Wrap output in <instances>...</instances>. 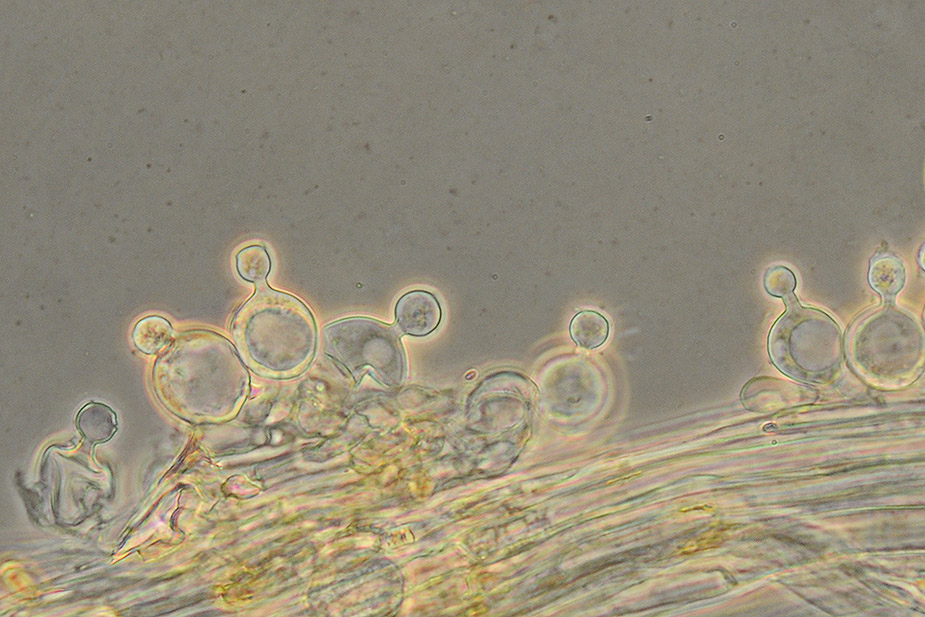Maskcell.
I'll use <instances>...</instances> for the list:
<instances>
[{
    "label": "cell",
    "mask_w": 925,
    "mask_h": 617,
    "mask_svg": "<svg viewBox=\"0 0 925 617\" xmlns=\"http://www.w3.org/2000/svg\"><path fill=\"white\" fill-rule=\"evenodd\" d=\"M270 266L268 252L261 245L245 247L236 255V267L239 275L244 280L257 285L265 282Z\"/></svg>",
    "instance_id": "cell-9"
},
{
    "label": "cell",
    "mask_w": 925,
    "mask_h": 617,
    "mask_svg": "<svg viewBox=\"0 0 925 617\" xmlns=\"http://www.w3.org/2000/svg\"><path fill=\"white\" fill-rule=\"evenodd\" d=\"M870 285L884 298H893L905 282L902 262L890 254L874 257L869 270Z\"/></svg>",
    "instance_id": "cell-6"
},
{
    "label": "cell",
    "mask_w": 925,
    "mask_h": 617,
    "mask_svg": "<svg viewBox=\"0 0 925 617\" xmlns=\"http://www.w3.org/2000/svg\"><path fill=\"white\" fill-rule=\"evenodd\" d=\"M232 334L252 369L271 376L300 373L316 350V326L309 309L297 298L266 286L237 312Z\"/></svg>",
    "instance_id": "cell-1"
},
{
    "label": "cell",
    "mask_w": 925,
    "mask_h": 617,
    "mask_svg": "<svg viewBox=\"0 0 925 617\" xmlns=\"http://www.w3.org/2000/svg\"><path fill=\"white\" fill-rule=\"evenodd\" d=\"M769 351L784 373L821 381L839 370L843 340L838 325L828 315L794 303L773 327Z\"/></svg>",
    "instance_id": "cell-2"
},
{
    "label": "cell",
    "mask_w": 925,
    "mask_h": 617,
    "mask_svg": "<svg viewBox=\"0 0 925 617\" xmlns=\"http://www.w3.org/2000/svg\"><path fill=\"white\" fill-rule=\"evenodd\" d=\"M852 336L851 358L861 373H914L920 363V330L909 316L895 308H883L862 319Z\"/></svg>",
    "instance_id": "cell-4"
},
{
    "label": "cell",
    "mask_w": 925,
    "mask_h": 617,
    "mask_svg": "<svg viewBox=\"0 0 925 617\" xmlns=\"http://www.w3.org/2000/svg\"><path fill=\"white\" fill-rule=\"evenodd\" d=\"M764 285L770 294L782 297L786 302H795L793 290L796 280L792 271L788 268L783 266L769 268L765 274Z\"/></svg>",
    "instance_id": "cell-10"
},
{
    "label": "cell",
    "mask_w": 925,
    "mask_h": 617,
    "mask_svg": "<svg viewBox=\"0 0 925 617\" xmlns=\"http://www.w3.org/2000/svg\"><path fill=\"white\" fill-rule=\"evenodd\" d=\"M396 325L405 334L425 336L437 328L441 309L436 298L426 291H411L403 295L395 307Z\"/></svg>",
    "instance_id": "cell-5"
},
{
    "label": "cell",
    "mask_w": 925,
    "mask_h": 617,
    "mask_svg": "<svg viewBox=\"0 0 925 617\" xmlns=\"http://www.w3.org/2000/svg\"><path fill=\"white\" fill-rule=\"evenodd\" d=\"M171 339V325L160 316L143 318L136 324L133 332L136 347L147 354L159 352L170 343Z\"/></svg>",
    "instance_id": "cell-8"
},
{
    "label": "cell",
    "mask_w": 925,
    "mask_h": 617,
    "mask_svg": "<svg viewBox=\"0 0 925 617\" xmlns=\"http://www.w3.org/2000/svg\"><path fill=\"white\" fill-rule=\"evenodd\" d=\"M609 324L600 313L584 310L577 313L570 323V335L579 346L596 349L607 339Z\"/></svg>",
    "instance_id": "cell-7"
},
{
    "label": "cell",
    "mask_w": 925,
    "mask_h": 617,
    "mask_svg": "<svg viewBox=\"0 0 925 617\" xmlns=\"http://www.w3.org/2000/svg\"><path fill=\"white\" fill-rule=\"evenodd\" d=\"M324 352L358 378L365 367L389 384L405 372L404 352L397 330L374 319L352 317L323 330Z\"/></svg>",
    "instance_id": "cell-3"
}]
</instances>
